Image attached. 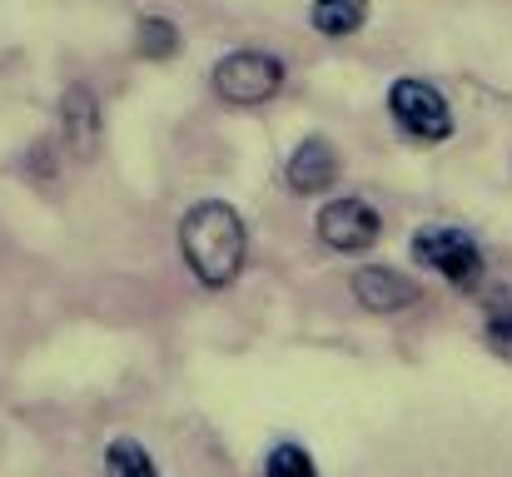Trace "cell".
I'll return each instance as SVG.
<instances>
[{"mask_svg": "<svg viewBox=\"0 0 512 477\" xmlns=\"http://www.w3.org/2000/svg\"><path fill=\"white\" fill-rule=\"evenodd\" d=\"M179 254L204 289H229L244 274V259H249L244 214L229 199H199L179 219Z\"/></svg>", "mask_w": 512, "mask_h": 477, "instance_id": "6da1fadb", "label": "cell"}, {"mask_svg": "<svg viewBox=\"0 0 512 477\" xmlns=\"http://www.w3.org/2000/svg\"><path fill=\"white\" fill-rule=\"evenodd\" d=\"M413 259L428 269V274H443L453 289H478L483 284V249L468 229H453V224H423L413 234Z\"/></svg>", "mask_w": 512, "mask_h": 477, "instance_id": "7a4b0ae2", "label": "cell"}, {"mask_svg": "<svg viewBox=\"0 0 512 477\" xmlns=\"http://www.w3.org/2000/svg\"><path fill=\"white\" fill-rule=\"evenodd\" d=\"M214 95L224 105H269L279 90H284V60L269 55V50H229L219 65H214Z\"/></svg>", "mask_w": 512, "mask_h": 477, "instance_id": "3957f363", "label": "cell"}, {"mask_svg": "<svg viewBox=\"0 0 512 477\" xmlns=\"http://www.w3.org/2000/svg\"><path fill=\"white\" fill-rule=\"evenodd\" d=\"M388 115H393V125H398L408 140H418V145H438V140L453 135V110H448V100H443L428 80H413V75L388 85Z\"/></svg>", "mask_w": 512, "mask_h": 477, "instance_id": "277c9868", "label": "cell"}, {"mask_svg": "<svg viewBox=\"0 0 512 477\" xmlns=\"http://www.w3.org/2000/svg\"><path fill=\"white\" fill-rule=\"evenodd\" d=\"M314 229H319V239H324L329 249H339V254H363V249L378 244V234H383V214H378L368 199L348 194V199H334V204L319 209Z\"/></svg>", "mask_w": 512, "mask_h": 477, "instance_id": "5b68a950", "label": "cell"}, {"mask_svg": "<svg viewBox=\"0 0 512 477\" xmlns=\"http://www.w3.org/2000/svg\"><path fill=\"white\" fill-rule=\"evenodd\" d=\"M339 174H343V159H339V150H334V140H324V135L299 140L294 155L284 159V184H289L294 194H324Z\"/></svg>", "mask_w": 512, "mask_h": 477, "instance_id": "8992f818", "label": "cell"}, {"mask_svg": "<svg viewBox=\"0 0 512 477\" xmlns=\"http://www.w3.org/2000/svg\"><path fill=\"white\" fill-rule=\"evenodd\" d=\"M348 289H353V299H358L368 314H403V309H413V304L423 299V289H418L413 279H403V274H393V269H383V264L358 269V274L348 279Z\"/></svg>", "mask_w": 512, "mask_h": 477, "instance_id": "52a82bcc", "label": "cell"}, {"mask_svg": "<svg viewBox=\"0 0 512 477\" xmlns=\"http://www.w3.org/2000/svg\"><path fill=\"white\" fill-rule=\"evenodd\" d=\"M60 140L75 159H90L100 150V100L90 85H70L65 100H60Z\"/></svg>", "mask_w": 512, "mask_h": 477, "instance_id": "ba28073f", "label": "cell"}, {"mask_svg": "<svg viewBox=\"0 0 512 477\" xmlns=\"http://www.w3.org/2000/svg\"><path fill=\"white\" fill-rule=\"evenodd\" d=\"M363 20H368V0H314V10H309V25L329 40L363 30Z\"/></svg>", "mask_w": 512, "mask_h": 477, "instance_id": "9c48e42d", "label": "cell"}, {"mask_svg": "<svg viewBox=\"0 0 512 477\" xmlns=\"http://www.w3.org/2000/svg\"><path fill=\"white\" fill-rule=\"evenodd\" d=\"M105 477H165V473L155 468V458L145 453L140 438L115 433V438L105 443Z\"/></svg>", "mask_w": 512, "mask_h": 477, "instance_id": "30bf717a", "label": "cell"}, {"mask_svg": "<svg viewBox=\"0 0 512 477\" xmlns=\"http://www.w3.org/2000/svg\"><path fill=\"white\" fill-rule=\"evenodd\" d=\"M179 25L165 20V15H145L140 20V30H135V50L145 55V60H174L179 55Z\"/></svg>", "mask_w": 512, "mask_h": 477, "instance_id": "8fae6325", "label": "cell"}, {"mask_svg": "<svg viewBox=\"0 0 512 477\" xmlns=\"http://www.w3.org/2000/svg\"><path fill=\"white\" fill-rule=\"evenodd\" d=\"M264 477H319V468H314V458H309L304 443H289V438H284V443L269 448Z\"/></svg>", "mask_w": 512, "mask_h": 477, "instance_id": "7c38bea8", "label": "cell"}, {"mask_svg": "<svg viewBox=\"0 0 512 477\" xmlns=\"http://www.w3.org/2000/svg\"><path fill=\"white\" fill-rule=\"evenodd\" d=\"M483 333H488V343H493L503 358H512V309H498V314L488 318V328H483Z\"/></svg>", "mask_w": 512, "mask_h": 477, "instance_id": "4fadbf2b", "label": "cell"}]
</instances>
